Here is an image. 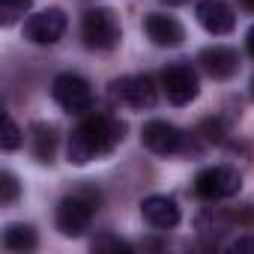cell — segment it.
<instances>
[{"mask_svg":"<svg viewBox=\"0 0 254 254\" xmlns=\"http://www.w3.org/2000/svg\"><path fill=\"white\" fill-rule=\"evenodd\" d=\"M123 132L126 126L111 117V114H90L84 117L75 132L69 135V147H66V156L72 165H87L93 159H102V156H111L117 150V144L123 141Z\"/></svg>","mask_w":254,"mask_h":254,"instance_id":"1","label":"cell"},{"mask_svg":"<svg viewBox=\"0 0 254 254\" xmlns=\"http://www.w3.org/2000/svg\"><path fill=\"white\" fill-rule=\"evenodd\" d=\"M99 209V191L93 189H81L69 197H63L57 203V215H54V224L63 236L69 239H78L90 230V221H93V212Z\"/></svg>","mask_w":254,"mask_h":254,"instance_id":"2","label":"cell"},{"mask_svg":"<svg viewBox=\"0 0 254 254\" xmlns=\"http://www.w3.org/2000/svg\"><path fill=\"white\" fill-rule=\"evenodd\" d=\"M120 18L108 6H93L81 18V39L93 51H111L120 42Z\"/></svg>","mask_w":254,"mask_h":254,"instance_id":"3","label":"cell"},{"mask_svg":"<svg viewBox=\"0 0 254 254\" xmlns=\"http://www.w3.org/2000/svg\"><path fill=\"white\" fill-rule=\"evenodd\" d=\"M239 189H242V177L230 165H212L194 177V194L200 200H209V203L227 200V197L239 194Z\"/></svg>","mask_w":254,"mask_h":254,"instance_id":"4","label":"cell"},{"mask_svg":"<svg viewBox=\"0 0 254 254\" xmlns=\"http://www.w3.org/2000/svg\"><path fill=\"white\" fill-rule=\"evenodd\" d=\"M111 99L117 105H126L132 111H150L159 99V90L150 75H123L111 81Z\"/></svg>","mask_w":254,"mask_h":254,"instance_id":"5","label":"cell"},{"mask_svg":"<svg viewBox=\"0 0 254 254\" xmlns=\"http://www.w3.org/2000/svg\"><path fill=\"white\" fill-rule=\"evenodd\" d=\"M141 144L156 153V156H177V153H189L191 141L183 129H177L168 120H150L141 129Z\"/></svg>","mask_w":254,"mask_h":254,"instance_id":"6","label":"cell"},{"mask_svg":"<svg viewBox=\"0 0 254 254\" xmlns=\"http://www.w3.org/2000/svg\"><path fill=\"white\" fill-rule=\"evenodd\" d=\"M51 96L69 114H87L93 108V87L75 72H60L51 84Z\"/></svg>","mask_w":254,"mask_h":254,"instance_id":"7","label":"cell"},{"mask_svg":"<svg viewBox=\"0 0 254 254\" xmlns=\"http://www.w3.org/2000/svg\"><path fill=\"white\" fill-rule=\"evenodd\" d=\"M162 90H165V96H168L171 105L183 108V105H189V102L197 99V93H200V78H197V72L191 69V63H171V66L162 72Z\"/></svg>","mask_w":254,"mask_h":254,"instance_id":"8","label":"cell"},{"mask_svg":"<svg viewBox=\"0 0 254 254\" xmlns=\"http://www.w3.org/2000/svg\"><path fill=\"white\" fill-rule=\"evenodd\" d=\"M66 27H69L66 12H63L60 6H48V9H42V12H33V15L24 21V36H27L30 42H36V45H54V42L63 39Z\"/></svg>","mask_w":254,"mask_h":254,"instance_id":"9","label":"cell"},{"mask_svg":"<svg viewBox=\"0 0 254 254\" xmlns=\"http://www.w3.org/2000/svg\"><path fill=\"white\" fill-rule=\"evenodd\" d=\"M194 15L200 21V27L212 36H224L236 27V12L224 3V0H200L194 6Z\"/></svg>","mask_w":254,"mask_h":254,"instance_id":"10","label":"cell"},{"mask_svg":"<svg viewBox=\"0 0 254 254\" xmlns=\"http://www.w3.org/2000/svg\"><path fill=\"white\" fill-rule=\"evenodd\" d=\"M197 63L215 81H227V78H233L239 72V54L233 48H227V45H209V48H203L197 54Z\"/></svg>","mask_w":254,"mask_h":254,"instance_id":"11","label":"cell"},{"mask_svg":"<svg viewBox=\"0 0 254 254\" xmlns=\"http://www.w3.org/2000/svg\"><path fill=\"white\" fill-rule=\"evenodd\" d=\"M144 30L150 36V42L159 48H177L186 39V27L174 15H165V12H150L144 18Z\"/></svg>","mask_w":254,"mask_h":254,"instance_id":"12","label":"cell"},{"mask_svg":"<svg viewBox=\"0 0 254 254\" xmlns=\"http://www.w3.org/2000/svg\"><path fill=\"white\" fill-rule=\"evenodd\" d=\"M141 215L156 230H171V227L180 224V206L168 194H150V197H144L141 200Z\"/></svg>","mask_w":254,"mask_h":254,"instance_id":"13","label":"cell"},{"mask_svg":"<svg viewBox=\"0 0 254 254\" xmlns=\"http://www.w3.org/2000/svg\"><path fill=\"white\" fill-rule=\"evenodd\" d=\"M27 141H30V150H33L36 162H42V165H51V162H54V156H57V144H60L57 126H51V123H33Z\"/></svg>","mask_w":254,"mask_h":254,"instance_id":"14","label":"cell"},{"mask_svg":"<svg viewBox=\"0 0 254 254\" xmlns=\"http://www.w3.org/2000/svg\"><path fill=\"white\" fill-rule=\"evenodd\" d=\"M3 245H6L9 251L24 254V251H33V248L39 245V236H36V230H33L30 224L15 221V224H6V227H3Z\"/></svg>","mask_w":254,"mask_h":254,"instance_id":"15","label":"cell"},{"mask_svg":"<svg viewBox=\"0 0 254 254\" xmlns=\"http://www.w3.org/2000/svg\"><path fill=\"white\" fill-rule=\"evenodd\" d=\"M197 230H200V236H221L224 230H233V218H230V209L206 206V209L197 215Z\"/></svg>","mask_w":254,"mask_h":254,"instance_id":"16","label":"cell"},{"mask_svg":"<svg viewBox=\"0 0 254 254\" xmlns=\"http://www.w3.org/2000/svg\"><path fill=\"white\" fill-rule=\"evenodd\" d=\"M90 248L93 251H99V254H132L135 248H132V242H126V239H120V236H114V233H99L93 242H90Z\"/></svg>","mask_w":254,"mask_h":254,"instance_id":"17","label":"cell"},{"mask_svg":"<svg viewBox=\"0 0 254 254\" xmlns=\"http://www.w3.org/2000/svg\"><path fill=\"white\" fill-rule=\"evenodd\" d=\"M197 135H200L206 144H224V141H227V123H224L221 117H206V120L200 123Z\"/></svg>","mask_w":254,"mask_h":254,"instance_id":"18","label":"cell"},{"mask_svg":"<svg viewBox=\"0 0 254 254\" xmlns=\"http://www.w3.org/2000/svg\"><path fill=\"white\" fill-rule=\"evenodd\" d=\"M21 141H24V135H21L18 126H15V120L9 114H3V135H0V147H3L6 153H12V150L21 147Z\"/></svg>","mask_w":254,"mask_h":254,"instance_id":"19","label":"cell"},{"mask_svg":"<svg viewBox=\"0 0 254 254\" xmlns=\"http://www.w3.org/2000/svg\"><path fill=\"white\" fill-rule=\"evenodd\" d=\"M30 6V0H0V24L9 27L18 21V15H24Z\"/></svg>","mask_w":254,"mask_h":254,"instance_id":"20","label":"cell"},{"mask_svg":"<svg viewBox=\"0 0 254 254\" xmlns=\"http://www.w3.org/2000/svg\"><path fill=\"white\" fill-rule=\"evenodd\" d=\"M18 194H21V186H18L15 174H12V171H3V174H0V203H3V206H12V203L18 200Z\"/></svg>","mask_w":254,"mask_h":254,"instance_id":"21","label":"cell"},{"mask_svg":"<svg viewBox=\"0 0 254 254\" xmlns=\"http://www.w3.org/2000/svg\"><path fill=\"white\" fill-rule=\"evenodd\" d=\"M224 248L233 251V254H254V233H239V236L230 239Z\"/></svg>","mask_w":254,"mask_h":254,"instance_id":"22","label":"cell"},{"mask_svg":"<svg viewBox=\"0 0 254 254\" xmlns=\"http://www.w3.org/2000/svg\"><path fill=\"white\" fill-rule=\"evenodd\" d=\"M245 48H248V54L254 57V27L248 30V36H245Z\"/></svg>","mask_w":254,"mask_h":254,"instance_id":"23","label":"cell"},{"mask_svg":"<svg viewBox=\"0 0 254 254\" xmlns=\"http://www.w3.org/2000/svg\"><path fill=\"white\" fill-rule=\"evenodd\" d=\"M239 6L248 9V12H254V0H239Z\"/></svg>","mask_w":254,"mask_h":254,"instance_id":"24","label":"cell"},{"mask_svg":"<svg viewBox=\"0 0 254 254\" xmlns=\"http://www.w3.org/2000/svg\"><path fill=\"white\" fill-rule=\"evenodd\" d=\"M162 3H168V6H183V3H189V0H162Z\"/></svg>","mask_w":254,"mask_h":254,"instance_id":"25","label":"cell"},{"mask_svg":"<svg viewBox=\"0 0 254 254\" xmlns=\"http://www.w3.org/2000/svg\"><path fill=\"white\" fill-rule=\"evenodd\" d=\"M248 96L254 99V75H251V81H248Z\"/></svg>","mask_w":254,"mask_h":254,"instance_id":"26","label":"cell"}]
</instances>
